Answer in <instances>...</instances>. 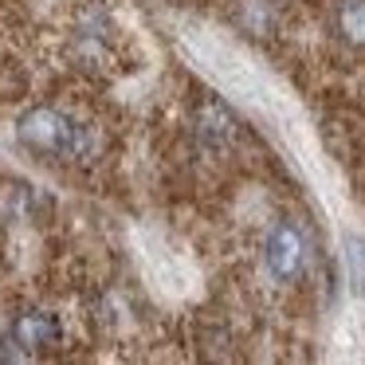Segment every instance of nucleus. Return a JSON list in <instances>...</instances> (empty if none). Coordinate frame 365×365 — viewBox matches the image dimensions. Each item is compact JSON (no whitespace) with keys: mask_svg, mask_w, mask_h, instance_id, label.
I'll use <instances>...</instances> for the list:
<instances>
[{"mask_svg":"<svg viewBox=\"0 0 365 365\" xmlns=\"http://www.w3.org/2000/svg\"><path fill=\"white\" fill-rule=\"evenodd\" d=\"M16 138L24 150L51 161H83L95 150V130L79 122L71 110H59V106H32L20 118Z\"/></svg>","mask_w":365,"mask_h":365,"instance_id":"1","label":"nucleus"},{"mask_svg":"<svg viewBox=\"0 0 365 365\" xmlns=\"http://www.w3.org/2000/svg\"><path fill=\"white\" fill-rule=\"evenodd\" d=\"M263 263H267V271L279 283H299L307 263H310L307 232L294 220H279L275 228L267 232V240H263Z\"/></svg>","mask_w":365,"mask_h":365,"instance_id":"2","label":"nucleus"},{"mask_svg":"<svg viewBox=\"0 0 365 365\" xmlns=\"http://www.w3.org/2000/svg\"><path fill=\"white\" fill-rule=\"evenodd\" d=\"M12 338L24 354H43V349H56L63 338V326L48 314V310H24L12 322Z\"/></svg>","mask_w":365,"mask_h":365,"instance_id":"3","label":"nucleus"},{"mask_svg":"<svg viewBox=\"0 0 365 365\" xmlns=\"http://www.w3.org/2000/svg\"><path fill=\"white\" fill-rule=\"evenodd\" d=\"M192 134H197V142H200V150H208V153H224L232 145V138H236V118L228 114V106H220V103H200V110H197V126H192Z\"/></svg>","mask_w":365,"mask_h":365,"instance_id":"4","label":"nucleus"},{"mask_svg":"<svg viewBox=\"0 0 365 365\" xmlns=\"http://www.w3.org/2000/svg\"><path fill=\"white\" fill-rule=\"evenodd\" d=\"M110 40H114V24L110 16H106L103 9L87 12V16L75 24V51H79L83 59H106L110 56Z\"/></svg>","mask_w":365,"mask_h":365,"instance_id":"5","label":"nucleus"},{"mask_svg":"<svg viewBox=\"0 0 365 365\" xmlns=\"http://www.w3.org/2000/svg\"><path fill=\"white\" fill-rule=\"evenodd\" d=\"M334 36L346 48H365V0H338L334 4Z\"/></svg>","mask_w":365,"mask_h":365,"instance_id":"6","label":"nucleus"}]
</instances>
